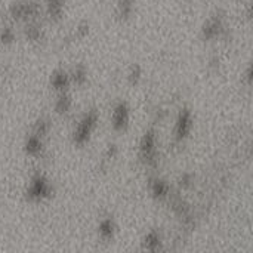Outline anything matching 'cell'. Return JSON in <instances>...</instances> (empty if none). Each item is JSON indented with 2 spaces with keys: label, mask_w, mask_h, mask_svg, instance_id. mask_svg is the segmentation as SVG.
<instances>
[{
  "label": "cell",
  "mask_w": 253,
  "mask_h": 253,
  "mask_svg": "<svg viewBox=\"0 0 253 253\" xmlns=\"http://www.w3.org/2000/svg\"><path fill=\"white\" fill-rule=\"evenodd\" d=\"M42 15V4L37 0H18L10 4L9 16L16 22H31L37 21Z\"/></svg>",
  "instance_id": "1"
},
{
  "label": "cell",
  "mask_w": 253,
  "mask_h": 253,
  "mask_svg": "<svg viewBox=\"0 0 253 253\" xmlns=\"http://www.w3.org/2000/svg\"><path fill=\"white\" fill-rule=\"evenodd\" d=\"M96 123H98V111L96 110H90L87 111L82 120L79 122L74 133H73V141L74 144L77 145H84L89 139H90V135L93 132V129L96 127Z\"/></svg>",
  "instance_id": "2"
},
{
  "label": "cell",
  "mask_w": 253,
  "mask_h": 253,
  "mask_svg": "<svg viewBox=\"0 0 253 253\" xmlns=\"http://www.w3.org/2000/svg\"><path fill=\"white\" fill-rule=\"evenodd\" d=\"M50 196H52V187H50L49 181L43 175H40V173L36 175L31 179V182H30V185H28V188L25 191L27 200L34 202V203L43 202V200L49 199Z\"/></svg>",
  "instance_id": "3"
},
{
  "label": "cell",
  "mask_w": 253,
  "mask_h": 253,
  "mask_svg": "<svg viewBox=\"0 0 253 253\" xmlns=\"http://www.w3.org/2000/svg\"><path fill=\"white\" fill-rule=\"evenodd\" d=\"M227 33L225 27V16L221 10L215 12L209 16V19L202 27V37L205 40H215L222 37Z\"/></svg>",
  "instance_id": "4"
},
{
  "label": "cell",
  "mask_w": 253,
  "mask_h": 253,
  "mask_svg": "<svg viewBox=\"0 0 253 253\" xmlns=\"http://www.w3.org/2000/svg\"><path fill=\"white\" fill-rule=\"evenodd\" d=\"M157 138H156V132L154 129H150L144 133L141 144H139V154L141 159L147 163V165H156L157 162Z\"/></svg>",
  "instance_id": "5"
},
{
  "label": "cell",
  "mask_w": 253,
  "mask_h": 253,
  "mask_svg": "<svg viewBox=\"0 0 253 253\" xmlns=\"http://www.w3.org/2000/svg\"><path fill=\"white\" fill-rule=\"evenodd\" d=\"M193 129V114L188 108H184L178 119H176V125H175V139L178 142L184 141L188 138L190 132Z\"/></svg>",
  "instance_id": "6"
},
{
  "label": "cell",
  "mask_w": 253,
  "mask_h": 253,
  "mask_svg": "<svg viewBox=\"0 0 253 253\" xmlns=\"http://www.w3.org/2000/svg\"><path fill=\"white\" fill-rule=\"evenodd\" d=\"M129 108L125 102H120L116 105L114 111H113V127L117 132H123L126 130V127L129 126Z\"/></svg>",
  "instance_id": "7"
},
{
  "label": "cell",
  "mask_w": 253,
  "mask_h": 253,
  "mask_svg": "<svg viewBox=\"0 0 253 253\" xmlns=\"http://www.w3.org/2000/svg\"><path fill=\"white\" fill-rule=\"evenodd\" d=\"M65 10V0H46L44 1V12L52 22H59L64 16Z\"/></svg>",
  "instance_id": "8"
},
{
  "label": "cell",
  "mask_w": 253,
  "mask_h": 253,
  "mask_svg": "<svg viewBox=\"0 0 253 253\" xmlns=\"http://www.w3.org/2000/svg\"><path fill=\"white\" fill-rule=\"evenodd\" d=\"M24 33H25L27 40H30L33 43H40L42 40H44V30L40 25L39 19L37 21L27 22L25 24V28H24Z\"/></svg>",
  "instance_id": "9"
},
{
  "label": "cell",
  "mask_w": 253,
  "mask_h": 253,
  "mask_svg": "<svg viewBox=\"0 0 253 253\" xmlns=\"http://www.w3.org/2000/svg\"><path fill=\"white\" fill-rule=\"evenodd\" d=\"M24 150L28 156H33V157L39 156L43 151V138L36 133L28 135L24 144Z\"/></svg>",
  "instance_id": "10"
},
{
  "label": "cell",
  "mask_w": 253,
  "mask_h": 253,
  "mask_svg": "<svg viewBox=\"0 0 253 253\" xmlns=\"http://www.w3.org/2000/svg\"><path fill=\"white\" fill-rule=\"evenodd\" d=\"M150 188H151L153 197H154V199H159V200L166 199V197L169 196V190H170V188H169V184H168L166 181H163V179H159V178H156V179L151 181Z\"/></svg>",
  "instance_id": "11"
},
{
  "label": "cell",
  "mask_w": 253,
  "mask_h": 253,
  "mask_svg": "<svg viewBox=\"0 0 253 253\" xmlns=\"http://www.w3.org/2000/svg\"><path fill=\"white\" fill-rule=\"evenodd\" d=\"M117 16L122 21H127L135 10V0H117Z\"/></svg>",
  "instance_id": "12"
},
{
  "label": "cell",
  "mask_w": 253,
  "mask_h": 253,
  "mask_svg": "<svg viewBox=\"0 0 253 253\" xmlns=\"http://www.w3.org/2000/svg\"><path fill=\"white\" fill-rule=\"evenodd\" d=\"M50 83H52V87L53 89L64 92L68 87V84H70V76L64 70H58V71H55L52 74Z\"/></svg>",
  "instance_id": "13"
},
{
  "label": "cell",
  "mask_w": 253,
  "mask_h": 253,
  "mask_svg": "<svg viewBox=\"0 0 253 253\" xmlns=\"http://www.w3.org/2000/svg\"><path fill=\"white\" fill-rule=\"evenodd\" d=\"M160 245H162V239H160V234H159L156 230L150 231V233L147 234V237L144 239V248H145L147 251L154 252V251H157V249L160 248Z\"/></svg>",
  "instance_id": "14"
},
{
  "label": "cell",
  "mask_w": 253,
  "mask_h": 253,
  "mask_svg": "<svg viewBox=\"0 0 253 253\" xmlns=\"http://www.w3.org/2000/svg\"><path fill=\"white\" fill-rule=\"evenodd\" d=\"M114 230H116L114 222H113V219H110V218L104 219V221L99 224V234H101V237H102L104 240H110V239L114 236Z\"/></svg>",
  "instance_id": "15"
},
{
  "label": "cell",
  "mask_w": 253,
  "mask_h": 253,
  "mask_svg": "<svg viewBox=\"0 0 253 253\" xmlns=\"http://www.w3.org/2000/svg\"><path fill=\"white\" fill-rule=\"evenodd\" d=\"M55 110H56L59 114H67V113L71 110V98L62 92V93L59 95L56 104H55Z\"/></svg>",
  "instance_id": "16"
},
{
  "label": "cell",
  "mask_w": 253,
  "mask_h": 253,
  "mask_svg": "<svg viewBox=\"0 0 253 253\" xmlns=\"http://www.w3.org/2000/svg\"><path fill=\"white\" fill-rule=\"evenodd\" d=\"M49 129H50V122H49V119H46V117H40V119L36 122V125H34L33 133H36V135H39V136L44 138V136L47 135Z\"/></svg>",
  "instance_id": "17"
},
{
  "label": "cell",
  "mask_w": 253,
  "mask_h": 253,
  "mask_svg": "<svg viewBox=\"0 0 253 253\" xmlns=\"http://www.w3.org/2000/svg\"><path fill=\"white\" fill-rule=\"evenodd\" d=\"M15 42V31L12 27H1L0 28V43L7 46V44H12Z\"/></svg>",
  "instance_id": "18"
},
{
  "label": "cell",
  "mask_w": 253,
  "mask_h": 253,
  "mask_svg": "<svg viewBox=\"0 0 253 253\" xmlns=\"http://www.w3.org/2000/svg\"><path fill=\"white\" fill-rule=\"evenodd\" d=\"M71 79L77 83V84H83L87 79V73H86V68L83 65H77L76 70L73 71V76Z\"/></svg>",
  "instance_id": "19"
},
{
  "label": "cell",
  "mask_w": 253,
  "mask_h": 253,
  "mask_svg": "<svg viewBox=\"0 0 253 253\" xmlns=\"http://www.w3.org/2000/svg\"><path fill=\"white\" fill-rule=\"evenodd\" d=\"M141 76H142L141 67H139V65H133V67L130 68V73H129V82H130L132 84H136V83L139 82Z\"/></svg>",
  "instance_id": "20"
},
{
  "label": "cell",
  "mask_w": 253,
  "mask_h": 253,
  "mask_svg": "<svg viewBox=\"0 0 253 253\" xmlns=\"http://www.w3.org/2000/svg\"><path fill=\"white\" fill-rule=\"evenodd\" d=\"M76 34H77V37H84V36H87L89 34V24L87 22H80L79 25H77V28H76Z\"/></svg>",
  "instance_id": "21"
},
{
  "label": "cell",
  "mask_w": 253,
  "mask_h": 253,
  "mask_svg": "<svg viewBox=\"0 0 253 253\" xmlns=\"http://www.w3.org/2000/svg\"><path fill=\"white\" fill-rule=\"evenodd\" d=\"M117 156V147L116 145H110V148L107 150V156H105V159H114Z\"/></svg>",
  "instance_id": "22"
},
{
  "label": "cell",
  "mask_w": 253,
  "mask_h": 253,
  "mask_svg": "<svg viewBox=\"0 0 253 253\" xmlns=\"http://www.w3.org/2000/svg\"><path fill=\"white\" fill-rule=\"evenodd\" d=\"M188 181H190V176H188V175H185V176H184V179H181V185H188V184H190Z\"/></svg>",
  "instance_id": "23"
}]
</instances>
